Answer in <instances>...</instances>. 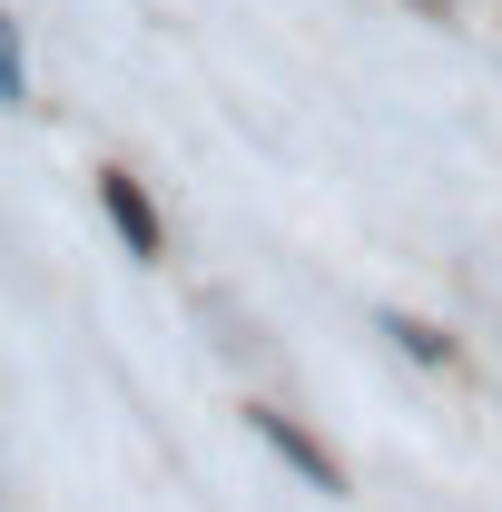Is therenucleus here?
<instances>
[{"label":"nucleus","instance_id":"obj_1","mask_svg":"<svg viewBox=\"0 0 502 512\" xmlns=\"http://www.w3.org/2000/svg\"><path fill=\"white\" fill-rule=\"evenodd\" d=\"M247 424H256V444H266V453H286V463L306 473L315 493H345V463H335V453L315 444V434L296 424V414H276V404H247Z\"/></svg>","mask_w":502,"mask_h":512},{"label":"nucleus","instance_id":"obj_2","mask_svg":"<svg viewBox=\"0 0 502 512\" xmlns=\"http://www.w3.org/2000/svg\"><path fill=\"white\" fill-rule=\"evenodd\" d=\"M99 207H109V227L128 237V256H168V227H158V207H148V188H138L128 168L99 178Z\"/></svg>","mask_w":502,"mask_h":512},{"label":"nucleus","instance_id":"obj_3","mask_svg":"<svg viewBox=\"0 0 502 512\" xmlns=\"http://www.w3.org/2000/svg\"><path fill=\"white\" fill-rule=\"evenodd\" d=\"M384 335H394L414 365H453V335H443V325H424V316H384Z\"/></svg>","mask_w":502,"mask_h":512},{"label":"nucleus","instance_id":"obj_4","mask_svg":"<svg viewBox=\"0 0 502 512\" xmlns=\"http://www.w3.org/2000/svg\"><path fill=\"white\" fill-rule=\"evenodd\" d=\"M0 99H10V109H30V79H20V30H10V10H0Z\"/></svg>","mask_w":502,"mask_h":512}]
</instances>
